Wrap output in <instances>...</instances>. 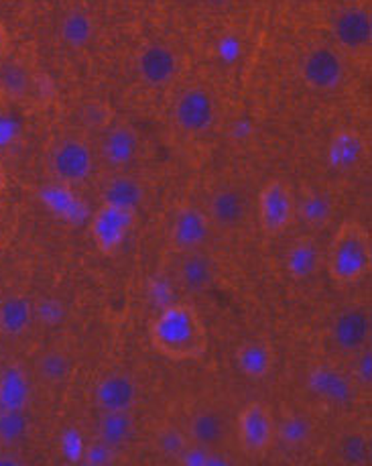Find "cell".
I'll use <instances>...</instances> for the list:
<instances>
[{"mask_svg":"<svg viewBox=\"0 0 372 466\" xmlns=\"http://www.w3.org/2000/svg\"><path fill=\"white\" fill-rule=\"evenodd\" d=\"M324 261V253L314 237H299L293 240L285 255V269L296 281H306L314 278L319 265Z\"/></svg>","mask_w":372,"mask_h":466,"instance_id":"cell-20","label":"cell"},{"mask_svg":"<svg viewBox=\"0 0 372 466\" xmlns=\"http://www.w3.org/2000/svg\"><path fill=\"white\" fill-rule=\"evenodd\" d=\"M332 35L340 54L367 56L372 47V16L368 8H342L332 23Z\"/></svg>","mask_w":372,"mask_h":466,"instance_id":"cell-10","label":"cell"},{"mask_svg":"<svg viewBox=\"0 0 372 466\" xmlns=\"http://www.w3.org/2000/svg\"><path fill=\"white\" fill-rule=\"evenodd\" d=\"M138 401V385L128 373H108L96 387L100 411H133Z\"/></svg>","mask_w":372,"mask_h":466,"instance_id":"cell-17","label":"cell"},{"mask_svg":"<svg viewBox=\"0 0 372 466\" xmlns=\"http://www.w3.org/2000/svg\"><path fill=\"white\" fill-rule=\"evenodd\" d=\"M324 263L336 286H354L365 279L372 271L370 230L357 220L342 222L324 253Z\"/></svg>","mask_w":372,"mask_h":466,"instance_id":"cell-2","label":"cell"},{"mask_svg":"<svg viewBox=\"0 0 372 466\" xmlns=\"http://www.w3.org/2000/svg\"><path fill=\"white\" fill-rule=\"evenodd\" d=\"M138 224V210L128 206L102 202L90 220L94 247L104 257H115Z\"/></svg>","mask_w":372,"mask_h":466,"instance_id":"cell-3","label":"cell"},{"mask_svg":"<svg viewBox=\"0 0 372 466\" xmlns=\"http://www.w3.org/2000/svg\"><path fill=\"white\" fill-rule=\"evenodd\" d=\"M96 438L115 451H123L135 438L133 411H100Z\"/></svg>","mask_w":372,"mask_h":466,"instance_id":"cell-23","label":"cell"},{"mask_svg":"<svg viewBox=\"0 0 372 466\" xmlns=\"http://www.w3.org/2000/svg\"><path fill=\"white\" fill-rule=\"evenodd\" d=\"M33 320L31 301L23 296H8L0 304V334L19 336L27 330Z\"/></svg>","mask_w":372,"mask_h":466,"instance_id":"cell-27","label":"cell"},{"mask_svg":"<svg viewBox=\"0 0 372 466\" xmlns=\"http://www.w3.org/2000/svg\"><path fill=\"white\" fill-rule=\"evenodd\" d=\"M51 174L65 186L84 184L94 169V153L80 137H65L51 151Z\"/></svg>","mask_w":372,"mask_h":466,"instance_id":"cell-8","label":"cell"},{"mask_svg":"<svg viewBox=\"0 0 372 466\" xmlns=\"http://www.w3.org/2000/svg\"><path fill=\"white\" fill-rule=\"evenodd\" d=\"M186 434L189 444L200 446L204 451L220 452L230 438V421L222 410L206 405L192 413Z\"/></svg>","mask_w":372,"mask_h":466,"instance_id":"cell-12","label":"cell"},{"mask_svg":"<svg viewBox=\"0 0 372 466\" xmlns=\"http://www.w3.org/2000/svg\"><path fill=\"white\" fill-rule=\"evenodd\" d=\"M6 186H8V176H6V167H5L3 155H0V198H3Z\"/></svg>","mask_w":372,"mask_h":466,"instance_id":"cell-37","label":"cell"},{"mask_svg":"<svg viewBox=\"0 0 372 466\" xmlns=\"http://www.w3.org/2000/svg\"><path fill=\"white\" fill-rule=\"evenodd\" d=\"M84 461L92 466H106L116 461V451L108 444H104L102 440L94 438V442L90 446H85Z\"/></svg>","mask_w":372,"mask_h":466,"instance_id":"cell-34","label":"cell"},{"mask_svg":"<svg viewBox=\"0 0 372 466\" xmlns=\"http://www.w3.org/2000/svg\"><path fill=\"white\" fill-rule=\"evenodd\" d=\"M0 403L3 408H25L27 403V381L19 370H8L0 381Z\"/></svg>","mask_w":372,"mask_h":466,"instance_id":"cell-29","label":"cell"},{"mask_svg":"<svg viewBox=\"0 0 372 466\" xmlns=\"http://www.w3.org/2000/svg\"><path fill=\"white\" fill-rule=\"evenodd\" d=\"M236 369L250 381H261L269 377L275 369L276 352L271 342L266 340H248L236 349Z\"/></svg>","mask_w":372,"mask_h":466,"instance_id":"cell-19","label":"cell"},{"mask_svg":"<svg viewBox=\"0 0 372 466\" xmlns=\"http://www.w3.org/2000/svg\"><path fill=\"white\" fill-rule=\"evenodd\" d=\"M157 444H159L161 454H166L167 459L179 462V459L186 452V448L189 446V440L184 430H179L176 426H167L159 431Z\"/></svg>","mask_w":372,"mask_h":466,"instance_id":"cell-32","label":"cell"},{"mask_svg":"<svg viewBox=\"0 0 372 466\" xmlns=\"http://www.w3.org/2000/svg\"><path fill=\"white\" fill-rule=\"evenodd\" d=\"M59 33H62V39L69 47H84L92 39L94 25L88 15L82 11H74L62 21Z\"/></svg>","mask_w":372,"mask_h":466,"instance_id":"cell-28","label":"cell"},{"mask_svg":"<svg viewBox=\"0 0 372 466\" xmlns=\"http://www.w3.org/2000/svg\"><path fill=\"white\" fill-rule=\"evenodd\" d=\"M307 390L316 400L338 410L350 408L358 395L348 370L334 367L330 362H322L309 370Z\"/></svg>","mask_w":372,"mask_h":466,"instance_id":"cell-9","label":"cell"},{"mask_svg":"<svg viewBox=\"0 0 372 466\" xmlns=\"http://www.w3.org/2000/svg\"><path fill=\"white\" fill-rule=\"evenodd\" d=\"M372 336V314L368 306L350 304L342 308L334 316L330 324V340L334 349L344 357H352L354 352L370 347Z\"/></svg>","mask_w":372,"mask_h":466,"instance_id":"cell-6","label":"cell"},{"mask_svg":"<svg viewBox=\"0 0 372 466\" xmlns=\"http://www.w3.org/2000/svg\"><path fill=\"white\" fill-rule=\"evenodd\" d=\"M212 228L236 230L248 218V200L238 187H220L212 194L206 208Z\"/></svg>","mask_w":372,"mask_h":466,"instance_id":"cell-15","label":"cell"},{"mask_svg":"<svg viewBox=\"0 0 372 466\" xmlns=\"http://www.w3.org/2000/svg\"><path fill=\"white\" fill-rule=\"evenodd\" d=\"M273 410L263 401H250L236 418V438L240 451L250 459H261L275 442Z\"/></svg>","mask_w":372,"mask_h":466,"instance_id":"cell-5","label":"cell"},{"mask_svg":"<svg viewBox=\"0 0 372 466\" xmlns=\"http://www.w3.org/2000/svg\"><path fill=\"white\" fill-rule=\"evenodd\" d=\"M350 360V369L348 375L352 379L354 387H357L358 393L370 391L372 387V350L370 347H365L358 352H354L352 357H348Z\"/></svg>","mask_w":372,"mask_h":466,"instance_id":"cell-30","label":"cell"},{"mask_svg":"<svg viewBox=\"0 0 372 466\" xmlns=\"http://www.w3.org/2000/svg\"><path fill=\"white\" fill-rule=\"evenodd\" d=\"M8 47H11V37H8V31L5 27V23L0 21V67H3L5 59L8 56Z\"/></svg>","mask_w":372,"mask_h":466,"instance_id":"cell-35","label":"cell"},{"mask_svg":"<svg viewBox=\"0 0 372 466\" xmlns=\"http://www.w3.org/2000/svg\"><path fill=\"white\" fill-rule=\"evenodd\" d=\"M212 222L207 218L206 210L196 204L179 206L171 218L169 227V247L173 253L186 255L194 251H202L207 238L212 235Z\"/></svg>","mask_w":372,"mask_h":466,"instance_id":"cell-7","label":"cell"},{"mask_svg":"<svg viewBox=\"0 0 372 466\" xmlns=\"http://www.w3.org/2000/svg\"><path fill=\"white\" fill-rule=\"evenodd\" d=\"M27 431V416L25 408H3L0 410V440L16 442Z\"/></svg>","mask_w":372,"mask_h":466,"instance_id":"cell-31","label":"cell"},{"mask_svg":"<svg viewBox=\"0 0 372 466\" xmlns=\"http://www.w3.org/2000/svg\"><path fill=\"white\" fill-rule=\"evenodd\" d=\"M176 123L189 135H200L214 125L216 102L204 88H189L176 102Z\"/></svg>","mask_w":372,"mask_h":466,"instance_id":"cell-13","label":"cell"},{"mask_svg":"<svg viewBox=\"0 0 372 466\" xmlns=\"http://www.w3.org/2000/svg\"><path fill=\"white\" fill-rule=\"evenodd\" d=\"M301 77L309 90L330 92L344 77V57L338 47L319 46L309 51L301 64Z\"/></svg>","mask_w":372,"mask_h":466,"instance_id":"cell-11","label":"cell"},{"mask_svg":"<svg viewBox=\"0 0 372 466\" xmlns=\"http://www.w3.org/2000/svg\"><path fill=\"white\" fill-rule=\"evenodd\" d=\"M0 339H3V334H0Z\"/></svg>","mask_w":372,"mask_h":466,"instance_id":"cell-38","label":"cell"},{"mask_svg":"<svg viewBox=\"0 0 372 466\" xmlns=\"http://www.w3.org/2000/svg\"><path fill=\"white\" fill-rule=\"evenodd\" d=\"M149 342L157 355L173 362L202 360L210 347L206 322L189 304L163 309L149 326Z\"/></svg>","mask_w":372,"mask_h":466,"instance_id":"cell-1","label":"cell"},{"mask_svg":"<svg viewBox=\"0 0 372 466\" xmlns=\"http://www.w3.org/2000/svg\"><path fill=\"white\" fill-rule=\"evenodd\" d=\"M314 421L306 413L289 411L279 421H275V440H279L283 446L291 448V451H299L314 438Z\"/></svg>","mask_w":372,"mask_h":466,"instance_id":"cell-25","label":"cell"},{"mask_svg":"<svg viewBox=\"0 0 372 466\" xmlns=\"http://www.w3.org/2000/svg\"><path fill=\"white\" fill-rule=\"evenodd\" d=\"M143 200H145L143 184L126 174H118L115 177H110L102 187V202L128 206V208L138 210V206L143 204Z\"/></svg>","mask_w":372,"mask_h":466,"instance_id":"cell-26","label":"cell"},{"mask_svg":"<svg viewBox=\"0 0 372 466\" xmlns=\"http://www.w3.org/2000/svg\"><path fill=\"white\" fill-rule=\"evenodd\" d=\"M177 265V281L179 286L192 291V293H204L212 289L216 279V269L210 258H207L202 251L179 255Z\"/></svg>","mask_w":372,"mask_h":466,"instance_id":"cell-21","label":"cell"},{"mask_svg":"<svg viewBox=\"0 0 372 466\" xmlns=\"http://www.w3.org/2000/svg\"><path fill=\"white\" fill-rule=\"evenodd\" d=\"M138 155H141V135L135 127L118 123L108 128L102 139V157L112 169L123 171L131 167Z\"/></svg>","mask_w":372,"mask_h":466,"instance_id":"cell-16","label":"cell"},{"mask_svg":"<svg viewBox=\"0 0 372 466\" xmlns=\"http://www.w3.org/2000/svg\"><path fill=\"white\" fill-rule=\"evenodd\" d=\"M297 218V198L289 184L271 179L258 194V224L266 237H281Z\"/></svg>","mask_w":372,"mask_h":466,"instance_id":"cell-4","label":"cell"},{"mask_svg":"<svg viewBox=\"0 0 372 466\" xmlns=\"http://www.w3.org/2000/svg\"><path fill=\"white\" fill-rule=\"evenodd\" d=\"M297 214L311 230H324L334 218V202L324 189L306 187L297 202Z\"/></svg>","mask_w":372,"mask_h":466,"instance_id":"cell-24","label":"cell"},{"mask_svg":"<svg viewBox=\"0 0 372 466\" xmlns=\"http://www.w3.org/2000/svg\"><path fill=\"white\" fill-rule=\"evenodd\" d=\"M326 159L330 167L340 174H350L368 159V143L365 135L354 128L336 131L326 147Z\"/></svg>","mask_w":372,"mask_h":466,"instance_id":"cell-14","label":"cell"},{"mask_svg":"<svg viewBox=\"0 0 372 466\" xmlns=\"http://www.w3.org/2000/svg\"><path fill=\"white\" fill-rule=\"evenodd\" d=\"M136 72L145 84L163 86L176 76L177 57L167 46L151 43V46H146L141 54H138Z\"/></svg>","mask_w":372,"mask_h":466,"instance_id":"cell-18","label":"cell"},{"mask_svg":"<svg viewBox=\"0 0 372 466\" xmlns=\"http://www.w3.org/2000/svg\"><path fill=\"white\" fill-rule=\"evenodd\" d=\"M222 56L226 59H232L238 54V41L236 39H224L222 46H220Z\"/></svg>","mask_w":372,"mask_h":466,"instance_id":"cell-36","label":"cell"},{"mask_svg":"<svg viewBox=\"0 0 372 466\" xmlns=\"http://www.w3.org/2000/svg\"><path fill=\"white\" fill-rule=\"evenodd\" d=\"M69 360L62 352H49V355L43 357L39 370L43 373V377L47 379V381H64V379L69 375Z\"/></svg>","mask_w":372,"mask_h":466,"instance_id":"cell-33","label":"cell"},{"mask_svg":"<svg viewBox=\"0 0 372 466\" xmlns=\"http://www.w3.org/2000/svg\"><path fill=\"white\" fill-rule=\"evenodd\" d=\"M336 461L344 466H368L372 462V440L368 431L348 428L336 438Z\"/></svg>","mask_w":372,"mask_h":466,"instance_id":"cell-22","label":"cell"}]
</instances>
